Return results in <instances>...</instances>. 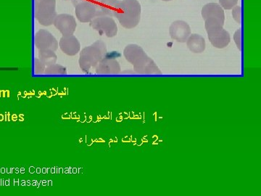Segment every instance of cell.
<instances>
[{"label":"cell","instance_id":"obj_7","mask_svg":"<svg viewBox=\"0 0 261 196\" xmlns=\"http://www.w3.org/2000/svg\"><path fill=\"white\" fill-rule=\"evenodd\" d=\"M91 27L96 31L105 34L108 37H113L116 35L118 32V27L112 17L99 16L94 18L90 22Z\"/></svg>","mask_w":261,"mask_h":196},{"label":"cell","instance_id":"obj_18","mask_svg":"<svg viewBox=\"0 0 261 196\" xmlns=\"http://www.w3.org/2000/svg\"><path fill=\"white\" fill-rule=\"evenodd\" d=\"M163 1L168 2V1H171V0H163Z\"/></svg>","mask_w":261,"mask_h":196},{"label":"cell","instance_id":"obj_13","mask_svg":"<svg viewBox=\"0 0 261 196\" xmlns=\"http://www.w3.org/2000/svg\"><path fill=\"white\" fill-rule=\"evenodd\" d=\"M187 45L192 53H202L205 50V40L199 34H190L187 40Z\"/></svg>","mask_w":261,"mask_h":196},{"label":"cell","instance_id":"obj_10","mask_svg":"<svg viewBox=\"0 0 261 196\" xmlns=\"http://www.w3.org/2000/svg\"><path fill=\"white\" fill-rule=\"evenodd\" d=\"M209 41L212 45L219 49H223L227 47L231 42V37L229 33L224 28L216 29V30L207 32Z\"/></svg>","mask_w":261,"mask_h":196},{"label":"cell","instance_id":"obj_19","mask_svg":"<svg viewBox=\"0 0 261 196\" xmlns=\"http://www.w3.org/2000/svg\"><path fill=\"white\" fill-rule=\"evenodd\" d=\"M92 1L97 2V1H99V0H92Z\"/></svg>","mask_w":261,"mask_h":196},{"label":"cell","instance_id":"obj_9","mask_svg":"<svg viewBox=\"0 0 261 196\" xmlns=\"http://www.w3.org/2000/svg\"><path fill=\"white\" fill-rule=\"evenodd\" d=\"M53 23L55 27L65 36L73 34L77 26L74 17L69 14L57 15Z\"/></svg>","mask_w":261,"mask_h":196},{"label":"cell","instance_id":"obj_15","mask_svg":"<svg viewBox=\"0 0 261 196\" xmlns=\"http://www.w3.org/2000/svg\"><path fill=\"white\" fill-rule=\"evenodd\" d=\"M219 5L224 10H232L236 6L239 0H219Z\"/></svg>","mask_w":261,"mask_h":196},{"label":"cell","instance_id":"obj_2","mask_svg":"<svg viewBox=\"0 0 261 196\" xmlns=\"http://www.w3.org/2000/svg\"><path fill=\"white\" fill-rule=\"evenodd\" d=\"M141 11V5L137 0H122L114 17L118 19L122 27L133 29L140 23Z\"/></svg>","mask_w":261,"mask_h":196},{"label":"cell","instance_id":"obj_1","mask_svg":"<svg viewBox=\"0 0 261 196\" xmlns=\"http://www.w3.org/2000/svg\"><path fill=\"white\" fill-rule=\"evenodd\" d=\"M125 58L134 65L135 71L140 75H161V71L153 60L147 56L142 47L129 44L124 50Z\"/></svg>","mask_w":261,"mask_h":196},{"label":"cell","instance_id":"obj_20","mask_svg":"<svg viewBox=\"0 0 261 196\" xmlns=\"http://www.w3.org/2000/svg\"><path fill=\"white\" fill-rule=\"evenodd\" d=\"M73 1H74V0H73Z\"/></svg>","mask_w":261,"mask_h":196},{"label":"cell","instance_id":"obj_14","mask_svg":"<svg viewBox=\"0 0 261 196\" xmlns=\"http://www.w3.org/2000/svg\"><path fill=\"white\" fill-rule=\"evenodd\" d=\"M61 47H65L63 51L66 54L73 56L80 51V43L75 37H70V35L65 36V37L62 38Z\"/></svg>","mask_w":261,"mask_h":196},{"label":"cell","instance_id":"obj_8","mask_svg":"<svg viewBox=\"0 0 261 196\" xmlns=\"http://www.w3.org/2000/svg\"><path fill=\"white\" fill-rule=\"evenodd\" d=\"M169 34L173 40L178 42H186L191 34V28L189 24L184 20H176L171 23Z\"/></svg>","mask_w":261,"mask_h":196},{"label":"cell","instance_id":"obj_12","mask_svg":"<svg viewBox=\"0 0 261 196\" xmlns=\"http://www.w3.org/2000/svg\"><path fill=\"white\" fill-rule=\"evenodd\" d=\"M120 70L119 63L114 58H103L97 68L98 74H118Z\"/></svg>","mask_w":261,"mask_h":196},{"label":"cell","instance_id":"obj_4","mask_svg":"<svg viewBox=\"0 0 261 196\" xmlns=\"http://www.w3.org/2000/svg\"><path fill=\"white\" fill-rule=\"evenodd\" d=\"M107 53L106 44L102 41L99 40L91 45L85 48L81 55V66L84 68L89 69L92 66H95L101 60L104 58Z\"/></svg>","mask_w":261,"mask_h":196},{"label":"cell","instance_id":"obj_6","mask_svg":"<svg viewBox=\"0 0 261 196\" xmlns=\"http://www.w3.org/2000/svg\"><path fill=\"white\" fill-rule=\"evenodd\" d=\"M75 15L82 23L91 22L94 18L99 16L97 3L92 0H82L75 8Z\"/></svg>","mask_w":261,"mask_h":196},{"label":"cell","instance_id":"obj_16","mask_svg":"<svg viewBox=\"0 0 261 196\" xmlns=\"http://www.w3.org/2000/svg\"><path fill=\"white\" fill-rule=\"evenodd\" d=\"M232 16L233 19L236 20L237 22L239 23H241V18H242V13H241V7L240 6H235L232 8Z\"/></svg>","mask_w":261,"mask_h":196},{"label":"cell","instance_id":"obj_3","mask_svg":"<svg viewBox=\"0 0 261 196\" xmlns=\"http://www.w3.org/2000/svg\"><path fill=\"white\" fill-rule=\"evenodd\" d=\"M202 18L205 20L206 32L224 28V10L217 3H207L202 8Z\"/></svg>","mask_w":261,"mask_h":196},{"label":"cell","instance_id":"obj_17","mask_svg":"<svg viewBox=\"0 0 261 196\" xmlns=\"http://www.w3.org/2000/svg\"><path fill=\"white\" fill-rule=\"evenodd\" d=\"M234 41L240 51H241V29L237 31L234 34Z\"/></svg>","mask_w":261,"mask_h":196},{"label":"cell","instance_id":"obj_11","mask_svg":"<svg viewBox=\"0 0 261 196\" xmlns=\"http://www.w3.org/2000/svg\"><path fill=\"white\" fill-rule=\"evenodd\" d=\"M119 3V0H99L96 2L99 16L114 17Z\"/></svg>","mask_w":261,"mask_h":196},{"label":"cell","instance_id":"obj_5","mask_svg":"<svg viewBox=\"0 0 261 196\" xmlns=\"http://www.w3.org/2000/svg\"><path fill=\"white\" fill-rule=\"evenodd\" d=\"M56 0H35V18L43 26L53 23L57 16Z\"/></svg>","mask_w":261,"mask_h":196}]
</instances>
